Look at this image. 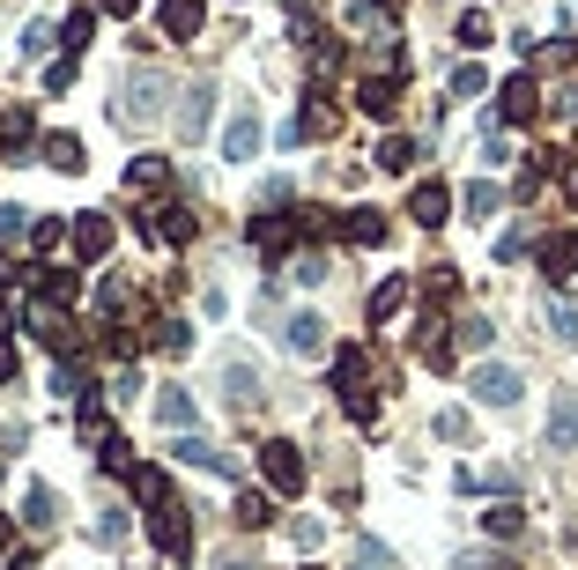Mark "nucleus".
Masks as SVG:
<instances>
[{"instance_id": "nucleus-1", "label": "nucleus", "mask_w": 578, "mask_h": 570, "mask_svg": "<svg viewBox=\"0 0 578 570\" xmlns=\"http://www.w3.org/2000/svg\"><path fill=\"white\" fill-rule=\"evenodd\" d=\"M149 541L171 556V563H193V511L186 504H156L149 511Z\"/></svg>"}, {"instance_id": "nucleus-2", "label": "nucleus", "mask_w": 578, "mask_h": 570, "mask_svg": "<svg viewBox=\"0 0 578 570\" xmlns=\"http://www.w3.org/2000/svg\"><path fill=\"white\" fill-rule=\"evenodd\" d=\"M401 82H408V60H393L386 75H364L356 82V112H364V119H393V112H401Z\"/></svg>"}, {"instance_id": "nucleus-3", "label": "nucleus", "mask_w": 578, "mask_h": 570, "mask_svg": "<svg viewBox=\"0 0 578 570\" xmlns=\"http://www.w3.org/2000/svg\"><path fill=\"white\" fill-rule=\"evenodd\" d=\"M260 474H267L275 496H297L304 489V452L290 445V437H267V445H260Z\"/></svg>"}, {"instance_id": "nucleus-4", "label": "nucleus", "mask_w": 578, "mask_h": 570, "mask_svg": "<svg viewBox=\"0 0 578 570\" xmlns=\"http://www.w3.org/2000/svg\"><path fill=\"white\" fill-rule=\"evenodd\" d=\"M467 393H475L482 408H512L527 386H519V371H512V363H475V371H467Z\"/></svg>"}, {"instance_id": "nucleus-5", "label": "nucleus", "mask_w": 578, "mask_h": 570, "mask_svg": "<svg viewBox=\"0 0 578 570\" xmlns=\"http://www.w3.org/2000/svg\"><path fill=\"white\" fill-rule=\"evenodd\" d=\"M297 238H304V208L297 215H252V245H260V260H282Z\"/></svg>"}, {"instance_id": "nucleus-6", "label": "nucleus", "mask_w": 578, "mask_h": 570, "mask_svg": "<svg viewBox=\"0 0 578 570\" xmlns=\"http://www.w3.org/2000/svg\"><path fill=\"white\" fill-rule=\"evenodd\" d=\"M408 215H416L423 230H445L453 223V186H445V178H423V186L408 193Z\"/></svg>"}, {"instance_id": "nucleus-7", "label": "nucleus", "mask_w": 578, "mask_h": 570, "mask_svg": "<svg viewBox=\"0 0 578 570\" xmlns=\"http://www.w3.org/2000/svg\"><path fill=\"white\" fill-rule=\"evenodd\" d=\"M534 112H542V89H534V75H512L497 89V126H527Z\"/></svg>"}, {"instance_id": "nucleus-8", "label": "nucleus", "mask_w": 578, "mask_h": 570, "mask_svg": "<svg viewBox=\"0 0 578 570\" xmlns=\"http://www.w3.org/2000/svg\"><path fill=\"white\" fill-rule=\"evenodd\" d=\"M542 274H549V289H564L578 274V230H556V238H542Z\"/></svg>"}, {"instance_id": "nucleus-9", "label": "nucleus", "mask_w": 578, "mask_h": 570, "mask_svg": "<svg viewBox=\"0 0 578 570\" xmlns=\"http://www.w3.org/2000/svg\"><path fill=\"white\" fill-rule=\"evenodd\" d=\"M119 112H126V119H141V126H149L156 112H164V82H156L149 67H141V75H126V104H119Z\"/></svg>"}, {"instance_id": "nucleus-10", "label": "nucleus", "mask_w": 578, "mask_h": 570, "mask_svg": "<svg viewBox=\"0 0 578 570\" xmlns=\"http://www.w3.org/2000/svg\"><path fill=\"white\" fill-rule=\"evenodd\" d=\"M0 149H8V156L38 149V112H30V104H15V112H0Z\"/></svg>"}, {"instance_id": "nucleus-11", "label": "nucleus", "mask_w": 578, "mask_h": 570, "mask_svg": "<svg viewBox=\"0 0 578 570\" xmlns=\"http://www.w3.org/2000/svg\"><path fill=\"white\" fill-rule=\"evenodd\" d=\"M67 238H75V260H104L112 252V215H75Z\"/></svg>"}, {"instance_id": "nucleus-12", "label": "nucleus", "mask_w": 578, "mask_h": 570, "mask_svg": "<svg viewBox=\"0 0 578 570\" xmlns=\"http://www.w3.org/2000/svg\"><path fill=\"white\" fill-rule=\"evenodd\" d=\"M208 119H216V82H193V89H186V104H178V126H186V134L201 141Z\"/></svg>"}, {"instance_id": "nucleus-13", "label": "nucleus", "mask_w": 578, "mask_h": 570, "mask_svg": "<svg viewBox=\"0 0 578 570\" xmlns=\"http://www.w3.org/2000/svg\"><path fill=\"white\" fill-rule=\"evenodd\" d=\"M334 126H341V112H334V104L312 89V97H304V112H297V141H327Z\"/></svg>"}, {"instance_id": "nucleus-14", "label": "nucleus", "mask_w": 578, "mask_h": 570, "mask_svg": "<svg viewBox=\"0 0 578 570\" xmlns=\"http://www.w3.org/2000/svg\"><path fill=\"white\" fill-rule=\"evenodd\" d=\"M252 149H260V112H238V119H230V134H223V156L230 163H252Z\"/></svg>"}, {"instance_id": "nucleus-15", "label": "nucleus", "mask_w": 578, "mask_h": 570, "mask_svg": "<svg viewBox=\"0 0 578 570\" xmlns=\"http://www.w3.org/2000/svg\"><path fill=\"white\" fill-rule=\"evenodd\" d=\"M282 341H290V356H319V348H327V326H319V312H297V319L282 326Z\"/></svg>"}, {"instance_id": "nucleus-16", "label": "nucleus", "mask_w": 578, "mask_h": 570, "mask_svg": "<svg viewBox=\"0 0 578 570\" xmlns=\"http://www.w3.org/2000/svg\"><path fill=\"white\" fill-rule=\"evenodd\" d=\"M549 445H556V452L578 445V393H556V408H549Z\"/></svg>"}, {"instance_id": "nucleus-17", "label": "nucleus", "mask_w": 578, "mask_h": 570, "mask_svg": "<svg viewBox=\"0 0 578 570\" xmlns=\"http://www.w3.org/2000/svg\"><path fill=\"white\" fill-rule=\"evenodd\" d=\"M341 238H349V245H386V215H378V208H349V215H341Z\"/></svg>"}, {"instance_id": "nucleus-18", "label": "nucleus", "mask_w": 578, "mask_h": 570, "mask_svg": "<svg viewBox=\"0 0 578 570\" xmlns=\"http://www.w3.org/2000/svg\"><path fill=\"white\" fill-rule=\"evenodd\" d=\"M164 30H171L178 45H193L201 38V0H164Z\"/></svg>"}, {"instance_id": "nucleus-19", "label": "nucleus", "mask_w": 578, "mask_h": 570, "mask_svg": "<svg viewBox=\"0 0 578 570\" xmlns=\"http://www.w3.org/2000/svg\"><path fill=\"white\" fill-rule=\"evenodd\" d=\"M38 149H45V163H52V171H82V163H90V156H82V141H75V134H45Z\"/></svg>"}, {"instance_id": "nucleus-20", "label": "nucleus", "mask_w": 578, "mask_h": 570, "mask_svg": "<svg viewBox=\"0 0 578 570\" xmlns=\"http://www.w3.org/2000/svg\"><path fill=\"white\" fill-rule=\"evenodd\" d=\"M401 304H408V282H401V274H386V282L371 289V326H386L393 312H401Z\"/></svg>"}, {"instance_id": "nucleus-21", "label": "nucleus", "mask_w": 578, "mask_h": 570, "mask_svg": "<svg viewBox=\"0 0 578 570\" xmlns=\"http://www.w3.org/2000/svg\"><path fill=\"white\" fill-rule=\"evenodd\" d=\"M126 489L141 496L149 511H156V504H171V482H164V467H134V474H126Z\"/></svg>"}, {"instance_id": "nucleus-22", "label": "nucleus", "mask_w": 578, "mask_h": 570, "mask_svg": "<svg viewBox=\"0 0 578 570\" xmlns=\"http://www.w3.org/2000/svg\"><path fill=\"white\" fill-rule=\"evenodd\" d=\"M171 460H178V467H208V474H238V467H230V460H223V452L193 445V437H178V445H171Z\"/></svg>"}, {"instance_id": "nucleus-23", "label": "nucleus", "mask_w": 578, "mask_h": 570, "mask_svg": "<svg viewBox=\"0 0 578 570\" xmlns=\"http://www.w3.org/2000/svg\"><path fill=\"white\" fill-rule=\"evenodd\" d=\"M378 171H416V141H408V134H386V141H378Z\"/></svg>"}, {"instance_id": "nucleus-24", "label": "nucleus", "mask_w": 578, "mask_h": 570, "mask_svg": "<svg viewBox=\"0 0 578 570\" xmlns=\"http://www.w3.org/2000/svg\"><path fill=\"white\" fill-rule=\"evenodd\" d=\"M126 186L156 193V186H171V163H164V156H134V163H126Z\"/></svg>"}, {"instance_id": "nucleus-25", "label": "nucleus", "mask_w": 578, "mask_h": 570, "mask_svg": "<svg viewBox=\"0 0 578 570\" xmlns=\"http://www.w3.org/2000/svg\"><path fill=\"white\" fill-rule=\"evenodd\" d=\"M519 526H527V511H519L512 496H504V504H490V511H482V534H497V541H512Z\"/></svg>"}, {"instance_id": "nucleus-26", "label": "nucleus", "mask_w": 578, "mask_h": 570, "mask_svg": "<svg viewBox=\"0 0 578 570\" xmlns=\"http://www.w3.org/2000/svg\"><path fill=\"white\" fill-rule=\"evenodd\" d=\"M549 326H556V341H578V297H564V289H549Z\"/></svg>"}, {"instance_id": "nucleus-27", "label": "nucleus", "mask_w": 578, "mask_h": 570, "mask_svg": "<svg viewBox=\"0 0 578 570\" xmlns=\"http://www.w3.org/2000/svg\"><path fill=\"white\" fill-rule=\"evenodd\" d=\"M497 186H490V178H475V186H467V193H460V208H467V215H475V223H490V215H497Z\"/></svg>"}, {"instance_id": "nucleus-28", "label": "nucleus", "mask_w": 578, "mask_h": 570, "mask_svg": "<svg viewBox=\"0 0 578 570\" xmlns=\"http://www.w3.org/2000/svg\"><path fill=\"white\" fill-rule=\"evenodd\" d=\"M90 30H97V8H75V15L60 23V45H67V52L82 60V45H90Z\"/></svg>"}, {"instance_id": "nucleus-29", "label": "nucleus", "mask_w": 578, "mask_h": 570, "mask_svg": "<svg viewBox=\"0 0 578 570\" xmlns=\"http://www.w3.org/2000/svg\"><path fill=\"white\" fill-rule=\"evenodd\" d=\"M223 386H230V400H238V408H252V400H260V371H252V363H230Z\"/></svg>"}, {"instance_id": "nucleus-30", "label": "nucleus", "mask_w": 578, "mask_h": 570, "mask_svg": "<svg viewBox=\"0 0 578 570\" xmlns=\"http://www.w3.org/2000/svg\"><path fill=\"white\" fill-rule=\"evenodd\" d=\"M238 526H275V496L245 489V496H238Z\"/></svg>"}, {"instance_id": "nucleus-31", "label": "nucleus", "mask_w": 578, "mask_h": 570, "mask_svg": "<svg viewBox=\"0 0 578 570\" xmlns=\"http://www.w3.org/2000/svg\"><path fill=\"white\" fill-rule=\"evenodd\" d=\"M23 519L38 526V534H45V526L60 519V496H52V489H30V496H23Z\"/></svg>"}, {"instance_id": "nucleus-32", "label": "nucleus", "mask_w": 578, "mask_h": 570, "mask_svg": "<svg viewBox=\"0 0 578 570\" xmlns=\"http://www.w3.org/2000/svg\"><path fill=\"white\" fill-rule=\"evenodd\" d=\"M349 386H364V348H341L334 356V393H349Z\"/></svg>"}, {"instance_id": "nucleus-33", "label": "nucleus", "mask_w": 578, "mask_h": 570, "mask_svg": "<svg viewBox=\"0 0 578 570\" xmlns=\"http://www.w3.org/2000/svg\"><path fill=\"white\" fill-rule=\"evenodd\" d=\"M156 415H164V422L178 430V422H193V400H186V393L171 386V393H156Z\"/></svg>"}, {"instance_id": "nucleus-34", "label": "nucleus", "mask_w": 578, "mask_h": 570, "mask_svg": "<svg viewBox=\"0 0 578 570\" xmlns=\"http://www.w3.org/2000/svg\"><path fill=\"white\" fill-rule=\"evenodd\" d=\"M341 408H349V422H378V400H371V386H349V393H341Z\"/></svg>"}, {"instance_id": "nucleus-35", "label": "nucleus", "mask_w": 578, "mask_h": 570, "mask_svg": "<svg viewBox=\"0 0 578 570\" xmlns=\"http://www.w3.org/2000/svg\"><path fill=\"white\" fill-rule=\"evenodd\" d=\"M460 45H467V52L490 45V15H482V8H475V15H460Z\"/></svg>"}, {"instance_id": "nucleus-36", "label": "nucleus", "mask_w": 578, "mask_h": 570, "mask_svg": "<svg viewBox=\"0 0 578 570\" xmlns=\"http://www.w3.org/2000/svg\"><path fill=\"white\" fill-rule=\"evenodd\" d=\"M30 245H38V252L67 245V223H52V215H38V223H30Z\"/></svg>"}, {"instance_id": "nucleus-37", "label": "nucleus", "mask_w": 578, "mask_h": 570, "mask_svg": "<svg viewBox=\"0 0 578 570\" xmlns=\"http://www.w3.org/2000/svg\"><path fill=\"white\" fill-rule=\"evenodd\" d=\"M578 60V38H549V45H542V67H571Z\"/></svg>"}, {"instance_id": "nucleus-38", "label": "nucleus", "mask_w": 578, "mask_h": 570, "mask_svg": "<svg viewBox=\"0 0 578 570\" xmlns=\"http://www.w3.org/2000/svg\"><path fill=\"white\" fill-rule=\"evenodd\" d=\"M497 341V326L490 319H460V348H490Z\"/></svg>"}, {"instance_id": "nucleus-39", "label": "nucleus", "mask_w": 578, "mask_h": 570, "mask_svg": "<svg viewBox=\"0 0 578 570\" xmlns=\"http://www.w3.org/2000/svg\"><path fill=\"white\" fill-rule=\"evenodd\" d=\"M467 430H475V422L460 415V408H445V415H438V437H453V445H467Z\"/></svg>"}, {"instance_id": "nucleus-40", "label": "nucleus", "mask_w": 578, "mask_h": 570, "mask_svg": "<svg viewBox=\"0 0 578 570\" xmlns=\"http://www.w3.org/2000/svg\"><path fill=\"white\" fill-rule=\"evenodd\" d=\"M453 97H482V67H475V60L453 67Z\"/></svg>"}, {"instance_id": "nucleus-41", "label": "nucleus", "mask_w": 578, "mask_h": 570, "mask_svg": "<svg viewBox=\"0 0 578 570\" xmlns=\"http://www.w3.org/2000/svg\"><path fill=\"white\" fill-rule=\"evenodd\" d=\"M156 348H164V356H178V348H186V326L164 319V326H156Z\"/></svg>"}, {"instance_id": "nucleus-42", "label": "nucleus", "mask_w": 578, "mask_h": 570, "mask_svg": "<svg viewBox=\"0 0 578 570\" xmlns=\"http://www.w3.org/2000/svg\"><path fill=\"white\" fill-rule=\"evenodd\" d=\"M75 67H82L75 52H67V60H52V75H45V89H67V82H75Z\"/></svg>"}, {"instance_id": "nucleus-43", "label": "nucleus", "mask_w": 578, "mask_h": 570, "mask_svg": "<svg viewBox=\"0 0 578 570\" xmlns=\"http://www.w3.org/2000/svg\"><path fill=\"white\" fill-rule=\"evenodd\" d=\"M453 274H460V267H430V282H423V289H430L438 304H445V297H453Z\"/></svg>"}, {"instance_id": "nucleus-44", "label": "nucleus", "mask_w": 578, "mask_h": 570, "mask_svg": "<svg viewBox=\"0 0 578 570\" xmlns=\"http://www.w3.org/2000/svg\"><path fill=\"white\" fill-rule=\"evenodd\" d=\"M8 378H15V348L0 341V386H8Z\"/></svg>"}, {"instance_id": "nucleus-45", "label": "nucleus", "mask_w": 578, "mask_h": 570, "mask_svg": "<svg viewBox=\"0 0 578 570\" xmlns=\"http://www.w3.org/2000/svg\"><path fill=\"white\" fill-rule=\"evenodd\" d=\"M134 8H141V0H104V15H134Z\"/></svg>"}, {"instance_id": "nucleus-46", "label": "nucleus", "mask_w": 578, "mask_h": 570, "mask_svg": "<svg viewBox=\"0 0 578 570\" xmlns=\"http://www.w3.org/2000/svg\"><path fill=\"white\" fill-rule=\"evenodd\" d=\"M0 570H38V556H8V563H0Z\"/></svg>"}, {"instance_id": "nucleus-47", "label": "nucleus", "mask_w": 578, "mask_h": 570, "mask_svg": "<svg viewBox=\"0 0 578 570\" xmlns=\"http://www.w3.org/2000/svg\"><path fill=\"white\" fill-rule=\"evenodd\" d=\"M8 534H15V526H8V511H0V548H8Z\"/></svg>"}, {"instance_id": "nucleus-48", "label": "nucleus", "mask_w": 578, "mask_h": 570, "mask_svg": "<svg viewBox=\"0 0 578 570\" xmlns=\"http://www.w3.org/2000/svg\"><path fill=\"white\" fill-rule=\"evenodd\" d=\"M378 8H386V15H393V8H408V0H378Z\"/></svg>"}, {"instance_id": "nucleus-49", "label": "nucleus", "mask_w": 578, "mask_h": 570, "mask_svg": "<svg viewBox=\"0 0 578 570\" xmlns=\"http://www.w3.org/2000/svg\"><path fill=\"white\" fill-rule=\"evenodd\" d=\"M230 570H245V563H230Z\"/></svg>"}]
</instances>
